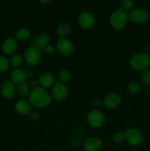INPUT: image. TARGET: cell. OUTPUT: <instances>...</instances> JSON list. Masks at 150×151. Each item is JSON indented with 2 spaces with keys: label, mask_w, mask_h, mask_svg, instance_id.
I'll return each mask as SVG.
<instances>
[{
  "label": "cell",
  "mask_w": 150,
  "mask_h": 151,
  "mask_svg": "<svg viewBox=\"0 0 150 151\" xmlns=\"http://www.w3.org/2000/svg\"><path fill=\"white\" fill-rule=\"evenodd\" d=\"M29 101L32 106L39 109H44L50 104L51 96L45 88L36 87L32 88L29 93Z\"/></svg>",
  "instance_id": "obj_1"
},
{
  "label": "cell",
  "mask_w": 150,
  "mask_h": 151,
  "mask_svg": "<svg viewBox=\"0 0 150 151\" xmlns=\"http://www.w3.org/2000/svg\"><path fill=\"white\" fill-rule=\"evenodd\" d=\"M131 67L138 72H144L150 66V55L146 52H138L129 60Z\"/></svg>",
  "instance_id": "obj_2"
},
{
  "label": "cell",
  "mask_w": 150,
  "mask_h": 151,
  "mask_svg": "<svg viewBox=\"0 0 150 151\" xmlns=\"http://www.w3.org/2000/svg\"><path fill=\"white\" fill-rule=\"evenodd\" d=\"M128 15L126 11L119 8L112 13L110 17V23L116 29H122L126 26L128 22Z\"/></svg>",
  "instance_id": "obj_3"
},
{
  "label": "cell",
  "mask_w": 150,
  "mask_h": 151,
  "mask_svg": "<svg viewBox=\"0 0 150 151\" xmlns=\"http://www.w3.org/2000/svg\"><path fill=\"white\" fill-rule=\"evenodd\" d=\"M125 140L132 146L141 145L144 141V137L141 131L135 128H131L125 133Z\"/></svg>",
  "instance_id": "obj_4"
},
{
  "label": "cell",
  "mask_w": 150,
  "mask_h": 151,
  "mask_svg": "<svg viewBox=\"0 0 150 151\" xmlns=\"http://www.w3.org/2000/svg\"><path fill=\"white\" fill-rule=\"evenodd\" d=\"M149 16L148 12L145 9L136 7L131 10L128 18L134 24H144L148 21Z\"/></svg>",
  "instance_id": "obj_5"
},
{
  "label": "cell",
  "mask_w": 150,
  "mask_h": 151,
  "mask_svg": "<svg viewBox=\"0 0 150 151\" xmlns=\"http://www.w3.org/2000/svg\"><path fill=\"white\" fill-rule=\"evenodd\" d=\"M69 90L66 84L56 82L51 88V97L56 101H62L67 97Z\"/></svg>",
  "instance_id": "obj_6"
},
{
  "label": "cell",
  "mask_w": 150,
  "mask_h": 151,
  "mask_svg": "<svg viewBox=\"0 0 150 151\" xmlns=\"http://www.w3.org/2000/svg\"><path fill=\"white\" fill-rule=\"evenodd\" d=\"M24 58L28 64L35 66L41 60V52L36 47H30L25 51Z\"/></svg>",
  "instance_id": "obj_7"
},
{
  "label": "cell",
  "mask_w": 150,
  "mask_h": 151,
  "mask_svg": "<svg viewBox=\"0 0 150 151\" xmlns=\"http://www.w3.org/2000/svg\"><path fill=\"white\" fill-rule=\"evenodd\" d=\"M56 47L57 51L64 56L71 55L74 52V46L72 43L64 37H59L56 44Z\"/></svg>",
  "instance_id": "obj_8"
},
{
  "label": "cell",
  "mask_w": 150,
  "mask_h": 151,
  "mask_svg": "<svg viewBox=\"0 0 150 151\" xmlns=\"http://www.w3.org/2000/svg\"><path fill=\"white\" fill-rule=\"evenodd\" d=\"M87 121L91 127L99 128L104 123V115L99 110L93 109L88 113V116H87Z\"/></svg>",
  "instance_id": "obj_9"
},
{
  "label": "cell",
  "mask_w": 150,
  "mask_h": 151,
  "mask_svg": "<svg viewBox=\"0 0 150 151\" xmlns=\"http://www.w3.org/2000/svg\"><path fill=\"white\" fill-rule=\"evenodd\" d=\"M95 17L89 12H83L78 17V23L84 29H91L95 24Z\"/></svg>",
  "instance_id": "obj_10"
},
{
  "label": "cell",
  "mask_w": 150,
  "mask_h": 151,
  "mask_svg": "<svg viewBox=\"0 0 150 151\" xmlns=\"http://www.w3.org/2000/svg\"><path fill=\"white\" fill-rule=\"evenodd\" d=\"M16 91V85L10 80L3 82L1 86V88H0V92H1V96L7 99H10L14 97Z\"/></svg>",
  "instance_id": "obj_11"
},
{
  "label": "cell",
  "mask_w": 150,
  "mask_h": 151,
  "mask_svg": "<svg viewBox=\"0 0 150 151\" xmlns=\"http://www.w3.org/2000/svg\"><path fill=\"white\" fill-rule=\"evenodd\" d=\"M121 103V96L117 93H110L104 97L103 104L109 109H113Z\"/></svg>",
  "instance_id": "obj_12"
},
{
  "label": "cell",
  "mask_w": 150,
  "mask_h": 151,
  "mask_svg": "<svg viewBox=\"0 0 150 151\" xmlns=\"http://www.w3.org/2000/svg\"><path fill=\"white\" fill-rule=\"evenodd\" d=\"M49 42V36L47 33H41L32 40V47L38 48L41 52L44 51L45 47Z\"/></svg>",
  "instance_id": "obj_13"
},
{
  "label": "cell",
  "mask_w": 150,
  "mask_h": 151,
  "mask_svg": "<svg viewBox=\"0 0 150 151\" xmlns=\"http://www.w3.org/2000/svg\"><path fill=\"white\" fill-rule=\"evenodd\" d=\"M101 147L102 142L101 139L95 137H89L84 142V149L85 151H99Z\"/></svg>",
  "instance_id": "obj_14"
},
{
  "label": "cell",
  "mask_w": 150,
  "mask_h": 151,
  "mask_svg": "<svg viewBox=\"0 0 150 151\" xmlns=\"http://www.w3.org/2000/svg\"><path fill=\"white\" fill-rule=\"evenodd\" d=\"M18 48V43L13 38H8L3 41L1 51L6 55H13Z\"/></svg>",
  "instance_id": "obj_15"
},
{
  "label": "cell",
  "mask_w": 150,
  "mask_h": 151,
  "mask_svg": "<svg viewBox=\"0 0 150 151\" xmlns=\"http://www.w3.org/2000/svg\"><path fill=\"white\" fill-rule=\"evenodd\" d=\"M10 81L15 84V85H19V84L24 83L25 81L27 79L26 75V72L21 69H16L10 75Z\"/></svg>",
  "instance_id": "obj_16"
},
{
  "label": "cell",
  "mask_w": 150,
  "mask_h": 151,
  "mask_svg": "<svg viewBox=\"0 0 150 151\" xmlns=\"http://www.w3.org/2000/svg\"><path fill=\"white\" fill-rule=\"evenodd\" d=\"M15 109L19 114L27 115L30 114L32 106L29 102L25 100H20L15 105Z\"/></svg>",
  "instance_id": "obj_17"
},
{
  "label": "cell",
  "mask_w": 150,
  "mask_h": 151,
  "mask_svg": "<svg viewBox=\"0 0 150 151\" xmlns=\"http://www.w3.org/2000/svg\"><path fill=\"white\" fill-rule=\"evenodd\" d=\"M55 83V78L50 73H44L41 75L38 80V84L43 88H49Z\"/></svg>",
  "instance_id": "obj_18"
},
{
  "label": "cell",
  "mask_w": 150,
  "mask_h": 151,
  "mask_svg": "<svg viewBox=\"0 0 150 151\" xmlns=\"http://www.w3.org/2000/svg\"><path fill=\"white\" fill-rule=\"evenodd\" d=\"M70 31L71 25L69 22H61L57 26V33L59 35V37H64V38H66V36L70 32Z\"/></svg>",
  "instance_id": "obj_19"
},
{
  "label": "cell",
  "mask_w": 150,
  "mask_h": 151,
  "mask_svg": "<svg viewBox=\"0 0 150 151\" xmlns=\"http://www.w3.org/2000/svg\"><path fill=\"white\" fill-rule=\"evenodd\" d=\"M29 36H30V32L26 28H19L15 32V38L18 41H26L29 38Z\"/></svg>",
  "instance_id": "obj_20"
},
{
  "label": "cell",
  "mask_w": 150,
  "mask_h": 151,
  "mask_svg": "<svg viewBox=\"0 0 150 151\" xmlns=\"http://www.w3.org/2000/svg\"><path fill=\"white\" fill-rule=\"evenodd\" d=\"M22 63H23V57L21 56V55L18 54V53L13 54L10 60V66L13 68H16V69L19 67L22 64Z\"/></svg>",
  "instance_id": "obj_21"
},
{
  "label": "cell",
  "mask_w": 150,
  "mask_h": 151,
  "mask_svg": "<svg viewBox=\"0 0 150 151\" xmlns=\"http://www.w3.org/2000/svg\"><path fill=\"white\" fill-rule=\"evenodd\" d=\"M16 91L21 97H26L28 94H29V87L26 82L22 83L18 85Z\"/></svg>",
  "instance_id": "obj_22"
},
{
  "label": "cell",
  "mask_w": 150,
  "mask_h": 151,
  "mask_svg": "<svg viewBox=\"0 0 150 151\" xmlns=\"http://www.w3.org/2000/svg\"><path fill=\"white\" fill-rule=\"evenodd\" d=\"M127 89L132 94H138L141 92L143 89L142 85L137 81H132L130 82L127 86Z\"/></svg>",
  "instance_id": "obj_23"
},
{
  "label": "cell",
  "mask_w": 150,
  "mask_h": 151,
  "mask_svg": "<svg viewBox=\"0 0 150 151\" xmlns=\"http://www.w3.org/2000/svg\"><path fill=\"white\" fill-rule=\"evenodd\" d=\"M58 79L60 83H65L68 82L69 80L71 79V73L69 70L67 69H63L60 71L58 74Z\"/></svg>",
  "instance_id": "obj_24"
},
{
  "label": "cell",
  "mask_w": 150,
  "mask_h": 151,
  "mask_svg": "<svg viewBox=\"0 0 150 151\" xmlns=\"http://www.w3.org/2000/svg\"><path fill=\"white\" fill-rule=\"evenodd\" d=\"M112 139H113V142L115 144H121L125 140V133L121 132V131L115 133L113 135Z\"/></svg>",
  "instance_id": "obj_25"
},
{
  "label": "cell",
  "mask_w": 150,
  "mask_h": 151,
  "mask_svg": "<svg viewBox=\"0 0 150 151\" xmlns=\"http://www.w3.org/2000/svg\"><path fill=\"white\" fill-rule=\"evenodd\" d=\"M10 61L4 56L0 55V72H4L10 68Z\"/></svg>",
  "instance_id": "obj_26"
},
{
  "label": "cell",
  "mask_w": 150,
  "mask_h": 151,
  "mask_svg": "<svg viewBox=\"0 0 150 151\" xmlns=\"http://www.w3.org/2000/svg\"><path fill=\"white\" fill-rule=\"evenodd\" d=\"M141 81L146 86H150V69H146L141 75Z\"/></svg>",
  "instance_id": "obj_27"
},
{
  "label": "cell",
  "mask_w": 150,
  "mask_h": 151,
  "mask_svg": "<svg viewBox=\"0 0 150 151\" xmlns=\"http://www.w3.org/2000/svg\"><path fill=\"white\" fill-rule=\"evenodd\" d=\"M134 6V1H132V0H124V1H121V5L119 7V8L121 9V10H130Z\"/></svg>",
  "instance_id": "obj_28"
},
{
  "label": "cell",
  "mask_w": 150,
  "mask_h": 151,
  "mask_svg": "<svg viewBox=\"0 0 150 151\" xmlns=\"http://www.w3.org/2000/svg\"><path fill=\"white\" fill-rule=\"evenodd\" d=\"M40 114L38 111H32L29 114V118L33 121H38L40 119Z\"/></svg>",
  "instance_id": "obj_29"
},
{
  "label": "cell",
  "mask_w": 150,
  "mask_h": 151,
  "mask_svg": "<svg viewBox=\"0 0 150 151\" xmlns=\"http://www.w3.org/2000/svg\"><path fill=\"white\" fill-rule=\"evenodd\" d=\"M44 51H45L47 54L52 55L54 54V52H55V48H54V46L49 45L48 44V45L45 47V49H44Z\"/></svg>",
  "instance_id": "obj_30"
},
{
  "label": "cell",
  "mask_w": 150,
  "mask_h": 151,
  "mask_svg": "<svg viewBox=\"0 0 150 151\" xmlns=\"http://www.w3.org/2000/svg\"><path fill=\"white\" fill-rule=\"evenodd\" d=\"M103 103L102 100H101L100 98H96L93 100L92 102V104L94 105L95 107H100L101 106V104Z\"/></svg>",
  "instance_id": "obj_31"
},
{
  "label": "cell",
  "mask_w": 150,
  "mask_h": 151,
  "mask_svg": "<svg viewBox=\"0 0 150 151\" xmlns=\"http://www.w3.org/2000/svg\"><path fill=\"white\" fill-rule=\"evenodd\" d=\"M38 83V82H37L36 80H32V81H30V86L32 87V88H36L37 86V84Z\"/></svg>",
  "instance_id": "obj_32"
},
{
  "label": "cell",
  "mask_w": 150,
  "mask_h": 151,
  "mask_svg": "<svg viewBox=\"0 0 150 151\" xmlns=\"http://www.w3.org/2000/svg\"><path fill=\"white\" fill-rule=\"evenodd\" d=\"M25 72H26V78H30V77L32 76V72H31L29 70L25 71Z\"/></svg>",
  "instance_id": "obj_33"
},
{
  "label": "cell",
  "mask_w": 150,
  "mask_h": 151,
  "mask_svg": "<svg viewBox=\"0 0 150 151\" xmlns=\"http://www.w3.org/2000/svg\"><path fill=\"white\" fill-rule=\"evenodd\" d=\"M49 2V0H46V1H40L39 3H41V4H47V3Z\"/></svg>",
  "instance_id": "obj_34"
},
{
  "label": "cell",
  "mask_w": 150,
  "mask_h": 151,
  "mask_svg": "<svg viewBox=\"0 0 150 151\" xmlns=\"http://www.w3.org/2000/svg\"><path fill=\"white\" fill-rule=\"evenodd\" d=\"M148 91V94H149V95H150V88H149V89H148V91Z\"/></svg>",
  "instance_id": "obj_35"
}]
</instances>
